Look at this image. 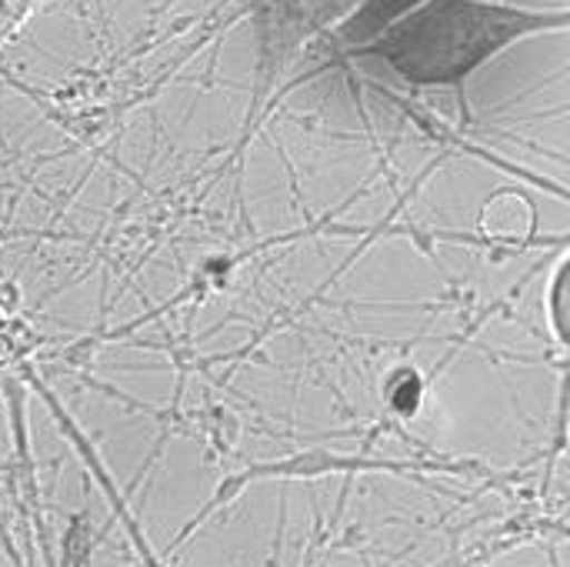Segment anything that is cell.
I'll list each match as a JSON object with an SVG mask.
<instances>
[{"mask_svg":"<svg viewBox=\"0 0 570 567\" xmlns=\"http://www.w3.org/2000/svg\"><path fill=\"white\" fill-rule=\"evenodd\" d=\"M13 361V341L0 331V371Z\"/></svg>","mask_w":570,"mask_h":567,"instance_id":"cell-3","label":"cell"},{"mask_svg":"<svg viewBox=\"0 0 570 567\" xmlns=\"http://www.w3.org/2000/svg\"><path fill=\"white\" fill-rule=\"evenodd\" d=\"M564 291H568V261L558 264L554 277H551V294H548V314H551V328L558 334L561 344H568V324H564Z\"/></svg>","mask_w":570,"mask_h":567,"instance_id":"cell-1","label":"cell"},{"mask_svg":"<svg viewBox=\"0 0 570 567\" xmlns=\"http://www.w3.org/2000/svg\"><path fill=\"white\" fill-rule=\"evenodd\" d=\"M23 3H27V0H0V27H3L7 20H13V13L23 10Z\"/></svg>","mask_w":570,"mask_h":567,"instance_id":"cell-2","label":"cell"}]
</instances>
